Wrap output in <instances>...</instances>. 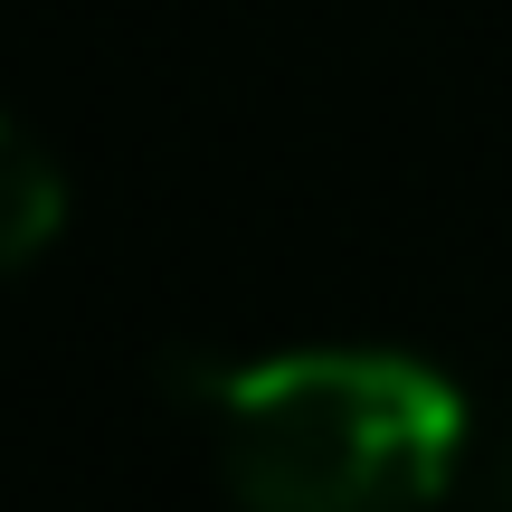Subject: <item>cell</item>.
I'll list each match as a JSON object with an SVG mask.
<instances>
[{
  "instance_id": "1",
  "label": "cell",
  "mask_w": 512,
  "mask_h": 512,
  "mask_svg": "<svg viewBox=\"0 0 512 512\" xmlns=\"http://www.w3.org/2000/svg\"><path fill=\"white\" fill-rule=\"evenodd\" d=\"M200 408L238 512H427L465 456V399L408 351L228 361Z\"/></svg>"
},
{
  "instance_id": "2",
  "label": "cell",
  "mask_w": 512,
  "mask_h": 512,
  "mask_svg": "<svg viewBox=\"0 0 512 512\" xmlns=\"http://www.w3.org/2000/svg\"><path fill=\"white\" fill-rule=\"evenodd\" d=\"M57 171H48V152L29 143V133H10V266H29L38 247H48V228H57Z\"/></svg>"
},
{
  "instance_id": "3",
  "label": "cell",
  "mask_w": 512,
  "mask_h": 512,
  "mask_svg": "<svg viewBox=\"0 0 512 512\" xmlns=\"http://www.w3.org/2000/svg\"><path fill=\"white\" fill-rule=\"evenodd\" d=\"M503 484H512V446H503Z\"/></svg>"
}]
</instances>
